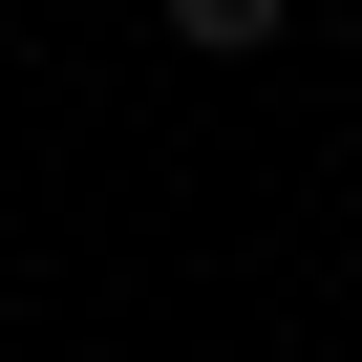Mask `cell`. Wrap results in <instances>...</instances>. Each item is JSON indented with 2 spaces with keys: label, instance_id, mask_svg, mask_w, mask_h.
Here are the masks:
<instances>
[{
  "label": "cell",
  "instance_id": "cell-1",
  "mask_svg": "<svg viewBox=\"0 0 362 362\" xmlns=\"http://www.w3.org/2000/svg\"><path fill=\"white\" fill-rule=\"evenodd\" d=\"M277 22H298V0H170V43H192V64H256Z\"/></svg>",
  "mask_w": 362,
  "mask_h": 362
}]
</instances>
